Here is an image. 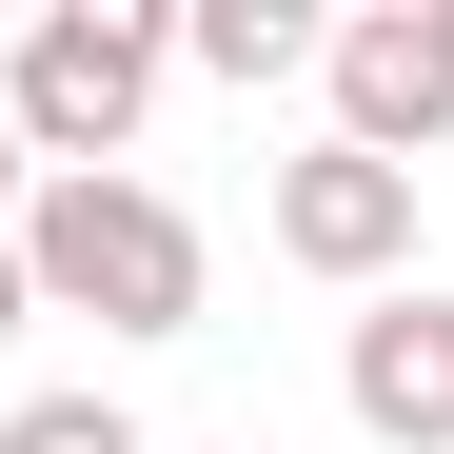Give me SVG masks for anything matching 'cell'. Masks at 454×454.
Masks as SVG:
<instances>
[{
  "label": "cell",
  "mask_w": 454,
  "mask_h": 454,
  "mask_svg": "<svg viewBox=\"0 0 454 454\" xmlns=\"http://www.w3.org/2000/svg\"><path fill=\"white\" fill-rule=\"evenodd\" d=\"M20 296L40 317H99V336H198L217 257H198V217L159 178H40L20 198Z\"/></svg>",
  "instance_id": "obj_1"
},
{
  "label": "cell",
  "mask_w": 454,
  "mask_h": 454,
  "mask_svg": "<svg viewBox=\"0 0 454 454\" xmlns=\"http://www.w3.org/2000/svg\"><path fill=\"white\" fill-rule=\"evenodd\" d=\"M159 20L138 0H40L20 20V59H0V119H20V159L40 178H119L138 159V119H159Z\"/></svg>",
  "instance_id": "obj_2"
},
{
  "label": "cell",
  "mask_w": 454,
  "mask_h": 454,
  "mask_svg": "<svg viewBox=\"0 0 454 454\" xmlns=\"http://www.w3.org/2000/svg\"><path fill=\"white\" fill-rule=\"evenodd\" d=\"M317 80H336V138L356 159H434L454 138V0H375V20H317Z\"/></svg>",
  "instance_id": "obj_3"
},
{
  "label": "cell",
  "mask_w": 454,
  "mask_h": 454,
  "mask_svg": "<svg viewBox=\"0 0 454 454\" xmlns=\"http://www.w3.org/2000/svg\"><path fill=\"white\" fill-rule=\"evenodd\" d=\"M277 257H296V277H356V296H395V257H415V178H395V159H356V138L277 159Z\"/></svg>",
  "instance_id": "obj_4"
},
{
  "label": "cell",
  "mask_w": 454,
  "mask_h": 454,
  "mask_svg": "<svg viewBox=\"0 0 454 454\" xmlns=\"http://www.w3.org/2000/svg\"><path fill=\"white\" fill-rule=\"evenodd\" d=\"M336 395H356V434H375V454H454V356H434V296H415V277L356 317Z\"/></svg>",
  "instance_id": "obj_5"
},
{
  "label": "cell",
  "mask_w": 454,
  "mask_h": 454,
  "mask_svg": "<svg viewBox=\"0 0 454 454\" xmlns=\"http://www.w3.org/2000/svg\"><path fill=\"white\" fill-rule=\"evenodd\" d=\"M178 59H198V80H296V59H317V20H296V0H198V20H178Z\"/></svg>",
  "instance_id": "obj_6"
},
{
  "label": "cell",
  "mask_w": 454,
  "mask_h": 454,
  "mask_svg": "<svg viewBox=\"0 0 454 454\" xmlns=\"http://www.w3.org/2000/svg\"><path fill=\"white\" fill-rule=\"evenodd\" d=\"M0 454H159V434H138L119 395H20V415H0Z\"/></svg>",
  "instance_id": "obj_7"
},
{
  "label": "cell",
  "mask_w": 454,
  "mask_h": 454,
  "mask_svg": "<svg viewBox=\"0 0 454 454\" xmlns=\"http://www.w3.org/2000/svg\"><path fill=\"white\" fill-rule=\"evenodd\" d=\"M20 198H40V159H20V119H0V238H20Z\"/></svg>",
  "instance_id": "obj_8"
},
{
  "label": "cell",
  "mask_w": 454,
  "mask_h": 454,
  "mask_svg": "<svg viewBox=\"0 0 454 454\" xmlns=\"http://www.w3.org/2000/svg\"><path fill=\"white\" fill-rule=\"evenodd\" d=\"M20 317H40V296H20V238H0V356H20Z\"/></svg>",
  "instance_id": "obj_9"
},
{
  "label": "cell",
  "mask_w": 454,
  "mask_h": 454,
  "mask_svg": "<svg viewBox=\"0 0 454 454\" xmlns=\"http://www.w3.org/2000/svg\"><path fill=\"white\" fill-rule=\"evenodd\" d=\"M415 296H434V356H454V277H415Z\"/></svg>",
  "instance_id": "obj_10"
}]
</instances>
